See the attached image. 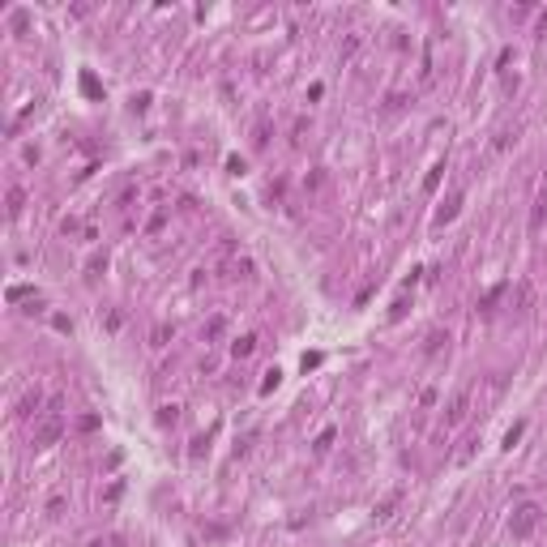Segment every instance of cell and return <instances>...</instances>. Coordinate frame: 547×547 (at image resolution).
Wrapping results in <instances>:
<instances>
[{"mask_svg":"<svg viewBox=\"0 0 547 547\" xmlns=\"http://www.w3.org/2000/svg\"><path fill=\"white\" fill-rule=\"evenodd\" d=\"M539 521H543V509H539L535 501H521V505L513 509V517H509V535L521 543V539H530V535L539 530Z\"/></svg>","mask_w":547,"mask_h":547,"instance_id":"6da1fadb","label":"cell"},{"mask_svg":"<svg viewBox=\"0 0 547 547\" xmlns=\"http://www.w3.org/2000/svg\"><path fill=\"white\" fill-rule=\"evenodd\" d=\"M64 436V419H60V411H47L39 424H35V449H47V445H56Z\"/></svg>","mask_w":547,"mask_h":547,"instance_id":"7a4b0ae2","label":"cell"},{"mask_svg":"<svg viewBox=\"0 0 547 547\" xmlns=\"http://www.w3.org/2000/svg\"><path fill=\"white\" fill-rule=\"evenodd\" d=\"M466 415H470V385H462V389L449 397V402H445V415H440V419H445V428H458Z\"/></svg>","mask_w":547,"mask_h":547,"instance_id":"3957f363","label":"cell"},{"mask_svg":"<svg viewBox=\"0 0 547 547\" xmlns=\"http://www.w3.org/2000/svg\"><path fill=\"white\" fill-rule=\"evenodd\" d=\"M21 210H26V188H21V184H9V192H5V214H9V222H17Z\"/></svg>","mask_w":547,"mask_h":547,"instance_id":"277c9868","label":"cell"},{"mask_svg":"<svg viewBox=\"0 0 547 547\" xmlns=\"http://www.w3.org/2000/svg\"><path fill=\"white\" fill-rule=\"evenodd\" d=\"M458 210H462V188H454L449 197H445V206L436 210L432 222H436V227H445V222H454V218H458Z\"/></svg>","mask_w":547,"mask_h":547,"instance_id":"5b68a950","label":"cell"},{"mask_svg":"<svg viewBox=\"0 0 547 547\" xmlns=\"http://www.w3.org/2000/svg\"><path fill=\"white\" fill-rule=\"evenodd\" d=\"M543 222H547V188H539L535 206H530V231H543Z\"/></svg>","mask_w":547,"mask_h":547,"instance_id":"8992f818","label":"cell"},{"mask_svg":"<svg viewBox=\"0 0 547 547\" xmlns=\"http://www.w3.org/2000/svg\"><path fill=\"white\" fill-rule=\"evenodd\" d=\"M517 133H521V129H517V124H505V129H501V133H496V141H492V150H496V154H501V150H509V145L517 141Z\"/></svg>","mask_w":547,"mask_h":547,"instance_id":"52a82bcc","label":"cell"},{"mask_svg":"<svg viewBox=\"0 0 547 547\" xmlns=\"http://www.w3.org/2000/svg\"><path fill=\"white\" fill-rule=\"evenodd\" d=\"M39 406H43V393H39V389H30V393H21V402H17V415L26 419V415H35Z\"/></svg>","mask_w":547,"mask_h":547,"instance_id":"ba28073f","label":"cell"},{"mask_svg":"<svg viewBox=\"0 0 547 547\" xmlns=\"http://www.w3.org/2000/svg\"><path fill=\"white\" fill-rule=\"evenodd\" d=\"M253 351H257V338H253V334H244V338L231 342V355H235V359H248Z\"/></svg>","mask_w":547,"mask_h":547,"instance_id":"9c48e42d","label":"cell"},{"mask_svg":"<svg viewBox=\"0 0 547 547\" xmlns=\"http://www.w3.org/2000/svg\"><path fill=\"white\" fill-rule=\"evenodd\" d=\"M222 334H227V321H222V316H210L206 330H201V338H206V342H218Z\"/></svg>","mask_w":547,"mask_h":547,"instance_id":"30bf717a","label":"cell"},{"mask_svg":"<svg viewBox=\"0 0 547 547\" xmlns=\"http://www.w3.org/2000/svg\"><path fill=\"white\" fill-rule=\"evenodd\" d=\"M530 304H535L530 283H517V316H526V312H530Z\"/></svg>","mask_w":547,"mask_h":547,"instance_id":"8fae6325","label":"cell"},{"mask_svg":"<svg viewBox=\"0 0 547 547\" xmlns=\"http://www.w3.org/2000/svg\"><path fill=\"white\" fill-rule=\"evenodd\" d=\"M397 501H402V492H389V496H385V501H381L377 509H372V517H377V521H385V517L393 513V505H397Z\"/></svg>","mask_w":547,"mask_h":547,"instance_id":"7c38bea8","label":"cell"},{"mask_svg":"<svg viewBox=\"0 0 547 547\" xmlns=\"http://www.w3.org/2000/svg\"><path fill=\"white\" fill-rule=\"evenodd\" d=\"M475 445H479V436H466V440H462V449L454 454V462H458V466H466L470 458H475Z\"/></svg>","mask_w":547,"mask_h":547,"instance_id":"4fadbf2b","label":"cell"},{"mask_svg":"<svg viewBox=\"0 0 547 547\" xmlns=\"http://www.w3.org/2000/svg\"><path fill=\"white\" fill-rule=\"evenodd\" d=\"M253 145H257V150H265V145H269V120H257V129H253Z\"/></svg>","mask_w":547,"mask_h":547,"instance_id":"5bb4252c","label":"cell"},{"mask_svg":"<svg viewBox=\"0 0 547 547\" xmlns=\"http://www.w3.org/2000/svg\"><path fill=\"white\" fill-rule=\"evenodd\" d=\"M176 334V325H154V334H150V346H167V338Z\"/></svg>","mask_w":547,"mask_h":547,"instance_id":"9a60e30c","label":"cell"},{"mask_svg":"<svg viewBox=\"0 0 547 547\" xmlns=\"http://www.w3.org/2000/svg\"><path fill=\"white\" fill-rule=\"evenodd\" d=\"M278 381H283V372H278V368H269V372H265V381H261V393L278 389Z\"/></svg>","mask_w":547,"mask_h":547,"instance_id":"2e32d148","label":"cell"},{"mask_svg":"<svg viewBox=\"0 0 547 547\" xmlns=\"http://www.w3.org/2000/svg\"><path fill=\"white\" fill-rule=\"evenodd\" d=\"M521 432H526V424H513V428L505 432V449H513V445L521 440Z\"/></svg>","mask_w":547,"mask_h":547,"instance_id":"e0dca14e","label":"cell"},{"mask_svg":"<svg viewBox=\"0 0 547 547\" xmlns=\"http://www.w3.org/2000/svg\"><path fill=\"white\" fill-rule=\"evenodd\" d=\"M180 419V406H159V424H176Z\"/></svg>","mask_w":547,"mask_h":547,"instance_id":"ac0fdd59","label":"cell"},{"mask_svg":"<svg viewBox=\"0 0 547 547\" xmlns=\"http://www.w3.org/2000/svg\"><path fill=\"white\" fill-rule=\"evenodd\" d=\"M440 342H449V334H428V346H424V351L436 355V351H440Z\"/></svg>","mask_w":547,"mask_h":547,"instance_id":"d6986e66","label":"cell"},{"mask_svg":"<svg viewBox=\"0 0 547 547\" xmlns=\"http://www.w3.org/2000/svg\"><path fill=\"white\" fill-rule=\"evenodd\" d=\"M440 171H445V163H436V167L428 171V180H424V188H428V192H432V188L440 184Z\"/></svg>","mask_w":547,"mask_h":547,"instance_id":"ffe728a7","label":"cell"},{"mask_svg":"<svg viewBox=\"0 0 547 547\" xmlns=\"http://www.w3.org/2000/svg\"><path fill=\"white\" fill-rule=\"evenodd\" d=\"M330 445H334V428H325V432H321V436H316V454H325V449H330Z\"/></svg>","mask_w":547,"mask_h":547,"instance_id":"44dd1931","label":"cell"},{"mask_svg":"<svg viewBox=\"0 0 547 547\" xmlns=\"http://www.w3.org/2000/svg\"><path fill=\"white\" fill-rule=\"evenodd\" d=\"M402 316H406V300H397L393 312H389V325H393V321H402Z\"/></svg>","mask_w":547,"mask_h":547,"instance_id":"7402d4cb","label":"cell"},{"mask_svg":"<svg viewBox=\"0 0 547 547\" xmlns=\"http://www.w3.org/2000/svg\"><path fill=\"white\" fill-rule=\"evenodd\" d=\"M60 513H64V501H60V496H56V501H52V505H47V517H60Z\"/></svg>","mask_w":547,"mask_h":547,"instance_id":"603a6c76","label":"cell"},{"mask_svg":"<svg viewBox=\"0 0 547 547\" xmlns=\"http://www.w3.org/2000/svg\"><path fill=\"white\" fill-rule=\"evenodd\" d=\"M82 90H86V94H98V82L90 78V73H86V78H82Z\"/></svg>","mask_w":547,"mask_h":547,"instance_id":"cb8c5ba5","label":"cell"},{"mask_svg":"<svg viewBox=\"0 0 547 547\" xmlns=\"http://www.w3.org/2000/svg\"><path fill=\"white\" fill-rule=\"evenodd\" d=\"M539 35H547V13H543V17H539Z\"/></svg>","mask_w":547,"mask_h":547,"instance_id":"d4e9b609","label":"cell"}]
</instances>
